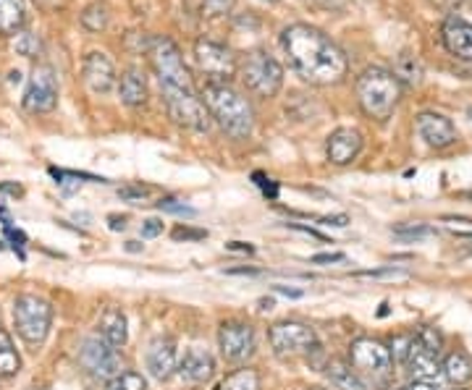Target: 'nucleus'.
Segmentation results:
<instances>
[{"instance_id":"7","label":"nucleus","mask_w":472,"mask_h":390,"mask_svg":"<svg viewBox=\"0 0 472 390\" xmlns=\"http://www.w3.org/2000/svg\"><path fill=\"white\" fill-rule=\"evenodd\" d=\"M161 95H163L166 111L177 126L200 131V134L210 129V113L200 100V95L194 92V87H161Z\"/></svg>"},{"instance_id":"47","label":"nucleus","mask_w":472,"mask_h":390,"mask_svg":"<svg viewBox=\"0 0 472 390\" xmlns=\"http://www.w3.org/2000/svg\"><path fill=\"white\" fill-rule=\"evenodd\" d=\"M347 223H350V218H347V215H326V218H320V225H334V228H344Z\"/></svg>"},{"instance_id":"52","label":"nucleus","mask_w":472,"mask_h":390,"mask_svg":"<svg viewBox=\"0 0 472 390\" xmlns=\"http://www.w3.org/2000/svg\"><path fill=\"white\" fill-rule=\"evenodd\" d=\"M108 228L111 230H123L126 228V218L123 215H108Z\"/></svg>"},{"instance_id":"51","label":"nucleus","mask_w":472,"mask_h":390,"mask_svg":"<svg viewBox=\"0 0 472 390\" xmlns=\"http://www.w3.org/2000/svg\"><path fill=\"white\" fill-rule=\"evenodd\" d=\"M0 194H13V197H21L24 189L19 183H0Z\"/></svg>"},{"instance_id":"60","label":"nucleus","mask_w":472,"mask_h":390,"mask_svg":"<svg viewBox=\"0 0 472 390\" xmlns=\"http://www.w3.org/2000/svg\"><path fill=\"white\" fill-rule=\"evenodd\" d=\"M29 390H51V388H29Z\"/></svg>"},{"instance_id":"14","label":"nucleus","mask_w":472,"mask_h":390,"mask_svg":"<svg viewBox=\"0 0 472 390\" xmlns=\"http://www.w3.org/2000/svg\"><path fill=\"white\" fill-rule=\"evenodd\" d=\"M221 356L232 364H244L255 354V328L249 323L229 320L218 328Z\"/></svg>"},{"instance_id":"63","label":"nucleus","mask_w":472,"mask_h":390,"mask_svg":"<svg viewBox=\"0 0 472 390\" xmlns=\"http://www.w3.org/2000/svg\"><path fill=\"white\" fill-rule=\"evenodd\" d=\"M310 390H320V388H310Z\"/></svg>"},{"instance_id":"12","label":"nucleus","mask_w":472,"mask_h":390,"mask_svg":"<svg viewBox=\"0 0 472 390\" xmlns=\"http://www.w3.org/2000/svg\"><path fill=\"white\" fill-rule=\"evenodd\" d=\"M79 362L82 367L98 378V380H111L121 372V356H118V348L108 346L100 335H90L82 340V348H79Z\"/></svg>"},{"instance_id":"18","label":"nucleus","mask_w":472,"mask_h":390,"mask_svg":"<svg viewBox=\"0 0 472 390\" xmlns=\"http://www.w3.org/2000/svg\"><path fill=\"white\" fill-rule=\"evenodd\" d=\"M177 375L186 386H205L216 375V362L205 348H189L177 364Z\"/></svg>"},{"instance_id":"2","label":"nucleus","mask_w":472,"mask_h":390,"mask_svg":"<svg viewBox=\"0 0 472 390\" xmlns=\"http://www.w3.org/2000/svg\"><path fill=\"white\" fill-rule=\"evenodd\" d=\"M200 100L210 113V121H216L224 134L232 139H249L255 131V108L252 103L234 90L232 84H218V82H205Z\"/></svg>"},{"instance_id":"40","label":"nucleus","mask_w":472,"mask_h":390,"mask_svg":"<svg viewBox=\"0 0 472 390\" xmlns=\"http://www.w3.org/2000/svg\"><path fill=\"white\" fill-rule=\"evenodd\" d=\"M171 236H174L177 241H202V238H208V230H202V228H189V225H177Z\"/></svg>"},{"instance_id":"42","label":"nucleus","mask_w":472,"mask_h":390,"mask_svg":"<svg viewBox=\"0 0 472 390\" xmlns=\"http://www.w3.org/2000/svg\"><path fill=\"white\" fill-rule=\"evenodd\" d=\"M5 236H8V241L13 244V249H19V257L24 260L21 246L27 244V233H24V230H19V228H13V225H5Z\"/></svg>"},{"instance_id":"34","label":"nucleus","mask_w":472,"mask_h":390,"mask_svg":"<svg viewBox=\"0 0 472 390\" xmlns=\"http://www.w3.org/2000/svg\"><path fill=\"white\" fill-rule=\"evenodd\" d=\"M150 186H142V183H129V186H121L118 189V197L123 199V202H131V205H142L147 197H150Z\"/></svg>"},{"instance_id":"21","label":"nucleus","mask_w":472,"mask_h":390,"mask_svg":"<svg viewBox=\"0 0 472 390\" xmlns=\"http://www.w3.org/2000/svg\"><path fill=\"white\" fill-rule=\"evenodd\" d=\"M405 364H407V370H410V375H413L414 380H433V378L441 375L438 354H433L430 348H425L417 338H414L413 346H410V354H407Z\"/></svg>"},{"instance_id":"54","label":"nucleus","mask_w":472,"mask_h":390,"mask_svg":"<svg viewBox=\"0 0 472 390\" xmlns=\"http://www.w3.org/2000/svg\"><path fill=\"white\" fill-rule=\"evenodd\" d=\"M405 390H436V386H433L430 380H414V383H410Z\"/></svg>"},{"instance_id":"61","label":"nucleus","mask_w":472,"mask_h":390,"mask_svg":"<svg viewBox=\"0 0 472 390\" xmlns=\"http://www.w3.org/2000/svg\"><path fill=\"white\" fill-rule=\"evenodd\" d=\"M268 3H279V0H268Z\"/></svg>"},{"instance_id":"48","label":"nucleus","mask_w":472,"mask_h":390,"mask_svg":"<svg viewBox=\"0 0 472 390\" xmlns=\"http://www.w3.org/2000/svg\"><path fill=\"white\" fill-rule=\"evenodd\" d=\"M289 228H295L299 233H307V236H312V238H320V241H328L320 230H315V228H310V225H296V223H287Z\"/></svg>"},{"instance_id":"3","label":"nucleus","mask_w":472,"mask_h":390,"mask_svg":"<svg viewBox=\"0 0 472 390\" xmlns=\"http://www.w3.org/2000/svg\"><path fill=\"white\" fill-rule=\"evenodd\" d=\"M354 90H357V103H359L362 113L367 118L383 123L397 111L405 87L399 84V79L389 68H383V66H367L357 76Z\"/></svg>"},{"instance_id":"6","label":"nucleus","mask_w":472,"mask_h":390,"mask_svg":"<svg viewBox=\"0 0 472 390\" xmlns=\"http://www.w3.org/2000/svg\"><path fill=\"white\" fill-rule=\"evenodd\" d=\"M13 325H16V333L21 335L24 343L35 346V348L43 346L48 333H51V325H53L51 301H45L40 296H32V293H21L13 301Z\"/></svg>"},{"instance_id":"31","label":"nucleus","mask_w":472,"mask_h":390,"mask_svg":"<svg viewBox=\"0 0 472 390\" xmlns=\"http://www.w3.org/2000/svg\"><path fill=\"white\" fill-rule=\"evenodd\" d=\"M236 8V0H202L200 3V16L205 21H216V19H226Z\"/></svg>"},{"instance_id":"41","label":"nucleus","mask_w":472,"mask_h":390,"mask_svg":"<svg viewBox=\"0 0 472 390\" xmlns=\"http://www.w3.org/2000/svg\"><path fill=\"white\" fill-rule=\"evenodd\" d=\"M252 178H255L257 186H263V191H265L268 199H279V183L276 181H271L265 173H252Z\"/></svg>"},{"instance_id":"43","label":"nucleus","mask_w":472,"mask_h":390,"mask_svg":"<svg viewBox=\"0 0 472 390\" xmlns=\"http://www.w3.org/2000/svg\"><path fill=\"white\" fill-rule=\"evenodd\" d=\"M161 233H163V221L150 218V221L142 223V236H145V238H155V236H161Z\"/></svg>"},{"instance_id":"49","label":"nucleus","mask_w":472,"mask_h":390,"mask_svg":"<svg viewBox=\"0 0 472 390\" xmlns=\"http://www.w3.org/2000/svg\"><path fill=\"white\" fill-rule=\"evenodd\" d=\"M226 249H229V252H244V254H255V246H252V244H244V241H232V244H226Z\"/></svg>"},{"instance_id":"57","label":"nucleus","mask_w":472,"mask_h":390,"mask_svg":"<svg viewBox=\"0 0 472 390\" xmlns=\"http://www.w3.org/2000/svg\"><path fill=\"white\" fill-rule=\"evenodd\" d=\"M260 304H263V309H271V307H273V299H263Z\"/></svg>"},{"instance_id":"62","label":"nucleus","mask_w":472,"mask_h":390,"mask_svg":"<svg viewBox=\"0 0 472 390\" xmlns=\"http://www.w3.org/2000/svg\"><path fill=\"white\" fill-rule=\"evenodd\" d=\"M454 390H468V388H454Z\"/></svg>"},{"instance_id":"44","label":"nucleus","mask_w":472,"mask_h":390,"mask_svg":"<svg viewBox=\"0 0 472 390\" xmlns=\"http://www.w3.org/2000/svg\"><path fill=\"white\" fill-rule=\"evenodd\" d=\"M347 257L342 254V252H328V254H315V257H310V262L312 265H331V262H344Z\"/></svg>"},{"instance_id":"56","label":"nucleus","mask_w":472,"mask_h":390,"mask_svg":"<svg viewBox=\"0 0 472 390\" xmlns=\"http://www.w3.org/2000/svg\"><path fill=\"white\" fill-rule=\"evenodd\" d=\"M126 249L129 252H142V244L139 241H126Z\"/></svg>"},{"instance_id":"5","label":"nucleus","mask_w":472,"mask_h":390,"mask_svg":"<svg viewBox=\"0 0 472 390\" xmlns=\"http://www.w3.org/2000/svg\"><path fill=\"white\" fill-rule=\"evenodd\" d=\"M145 53L150 58L153 74H155L161 87H194L192 84V74H189V68L184 63V56H181L178 45L171 37L150 35Z\"/></svg>"},{"instance_id":"22","label":"nucleus","mask_w":472,"mask_h":390,"mask_svg":"<svg viewBox=\"0 0 472 390\" xmlns=\"http://www.w3.org/2000/svg\"><path fill=\"white\" fill-rule=\"evenodd\" d=\"M100 338L114 346V348H121L126 346L129 340V328H126V315L118 309V307H108L100 317Z\"/></svg>"},{"instance_id":"39","label":"nucleus","mask_w":472,"mask_h":390,"mask_svg":"<svg viewBox=\"0 0 472 390\" xmlns=\"http://www.w3.org/2000/svg\"><path fill=\"white\" fill-rule=\"evenodd\" d=\"M446 230H452L454 236H472V221L470 218H454V215H446L444 218Z\"/></svg>"},{"instance_id":"1","label":"nucleus","mask_w":472,"mask_h":390,"mask_svg":"<svg viewBox=\"0 0 472 390\" xmlns=\"http://www.w3.org/2000/svg\"><path fill=\"white\" fill-rule=\"evenodd\" d=\"M281 48L287 53L289 68L304 84L334 87L342 84L350 74L347 53L318 27L289 24L281 29Z\"/></svg>"},{"instance_id":"4","label":"nucleus","mask_w":472,"mask_h":390,"mask_svg":"<svg viewBox=\"0 0 472 390\" xmlns=\"http://www.w3.org/2000/svg\"><path fill=\"white\" fill-rule=\"evenodd\" d=\"M236 74L241 76V84L249 95L260 100H273L284 90V66L271 56L268 51H249L239 60Z\"/></svg>"},{"instance_id":"53","label":"nucleus","mask_w":472,"mask_h":390,"mask_svg":"<svg viewBox=\"0 0 472 390\" xmlns=\"http://www.w3.org/2000/svg\"><path fill=\"white\" fill-rule=\"evenodd\" d=\"M276 291H279V293H284V296H289V299H302V291H299V288H289V285H276Z\"/></svg>"},{"instance_id":"28","label":"nucleus","mask_w":472,"mask_h":390,"mask_svg":"<svg viewBox=\"0 0 472 390\" xmlns=\"http://www.w3.org/2000/svg\"><path fill=\"white\" fill-rule=\"evenodd\" d=\"M21 370V356L11 340V335L0 331V380L3 378H13Z\"/></svg>"},{"instance_id":"11","label":"nucleus","mask_w":472,"mask_h":390,"mask_svg":"<svg viewBox=\"0 0 472 390\" xmlns=\"http://www.w3.org/2000/svg\"><path fill=\"white\" fill-rule=\"evenodd\" d=\"M350 364L357 375L386 378L394 367L389 346L375 338H357L350 346Z\"/></svg>"},{"instance_id":"36","label":"nucleus","mask_w":472,"mask_h":390,"mask_svg":"<svg viewBox=\"0 0 472 390\" xmlns=\"http://www.w3.org/2000/svg\"><path fill=\"white\" fill-rule=\"evenodd\" d=\"M394 233L399 238H407V241H417V238H425V236H433L436 230L430 225H397Z\"/></svg>"},{"instance_id":"25","label":"nucleus","mask_w":472,"mask_h":390,"mask_svg":"<svg viewBox=\"0 0 472 390\" xmlns=\"http://www.w3.org/2000/svg\"><path fill=\"white\" fill-rule=\"evenodd\" d=\"M326 378L334 390H367L365 383L359 380V375L352 370V364H347L342 359H331L326 364Z\"/></svg>"},{"instance_id":"33","label":"nucleus","mask_w":472,"mask_h":390,"mask_svg":"<svg viewBox=\"0 0 472 390\" xmlns=\"http://www.w3.org/2000/svg\"><path fill=\"white\" fill-rule=\"evenodd\" d=\"M413 340H414V335H410V333L394 335V338L389 340V354H391V362L405 364V359H407V354H410Z\"/></svg>"},{"instance_id":"10","label":"nucleus","mask_w":472,"mask_h":390,"mask_svg":"<svg viewBox=\"0 0 472 390\" xmlns=\"http://www.w3.org/2000/svg\"><path fill=\"white\" fill-rule=\"evenodd\" d=\"M21 105L29 113H53L59 108V76L53 66L40 63L32 68Z\"/></svg>"},{"instance_id":"35","label":"nucleus","mask_w":472,"mask_h":390,"mask_svg":"<svg viewBox=\"0 0 472 390\" xmlns=\"http://www.w3.org/2000/svg\"><path fill=\"white\" fill-rule=\"evenodd\" d=\"M414 338H417L425 348H430L433 354H441V348H444V335L438 333L436 328H430V325H422Z\"/></svg>"},{"instance_id":"24","label":"nucleus","mask_w":472,"mask_h":390,"mask_svg":"<svg viewBox=\"0 0 472 390\" xmlns=\"http://www.w3.org/2000/svg\"><path fill=\"white\" fill-rule=\"evenodd\" d=\"M444 378L454 386V388H465L472 380V359L465 351H454L444 359L441 364Z\"/></svg>"},{"instance_id":"46","label":"nucleus","mask_w":472,"mask_h":390,"mask_svg":"<svg viewBox=\"0 0 472 390\" xmlns=\"http://www.w3.org/2000/svg\"><path fill=\"white\" fill-rule=\"evenodd\" d=\"M436 8H441V11H446L449 16H452V11H457V8H462L468 0H430Z\"/></svg>"},{"instance_id":"15","label":"nucleus","mask_w":472,"mask_h":390,"mask_svg":"<svg viewBox=\"0 0 472 390\" xmlns=\"http://www.w3.org/2000/svg\"><path fill=\"white\" fill-rule=\"evenodd\" d=\"M414 131L420 134V139L433 147V150H446L452 144H457L460 134L457 126L452 123V118H446L444 113L422 111L414 118Z\"/></svg>"},{"instance_id":"9","label":"nucleus","mask_w":472,"mask_h":390,"mask_svg":"<svg viewBox=\"0 0 472 390\" xmlns=\"http://www.w3.org/2000/svg\"><path fill=\"white\" fill-rule=\"evenodd\" d=\"M268 340L271 348L279 359H296V356H307L315 346H318V335L310 325L304 323H276L268 328Z\"/></svg>"},{"instance_id":"37","label":"nucleus","mask_w":472,"mask_h":390,"mask_svg":"<svg viewBox=\"0 0 472 390\" xmlns=\"http://www.w3.org/2000/svg\"><path fill=\"white\" fill-rule=\"evenodd\" d=\"M158 210H163V213H171V215H186V218L197 215V210H194V207H189V205L178 202V199H174V197H166V199H161V202H158Z\"/></svg>"},{"instance_id":"55","label":"nucleus","mask_w":472,"mask_h":390,"mask_svg":"<svg viewBox=\"0 0 472 390\" xmlns=\"http://www.w3.org/2000/svg\"><path fill=\"white\" fill-rule=\"evenodd\" d=\"M229 276H257V270L252 268H234V270H226Z\"/></svg>"},{"instance_id":"20","label":"nucleus","mask_w":472,"mask_h":390,"mask_svg":"<svg viewBox=\"0 0 472 390\" xmlns=\"http://www.w3.org/2000/svg\"><path fill=\"white\" fill-rule=\"evenodd\" d=\"M116 90L121 103L129 105V108H142V105L147 103V98H150L147 79H145V74H142L137 66H131V68H126V71L121 74Z\"/></svg>"},{"instance_id":"45","label":"nucleus","mask_w":472,"mask_h":390,"mask_svg":"<svg viewBox=\"0 0 472 390\" xmlns=\"http://www.w3.org/2000/svg\"><path fill=\"white\" fill-rule=\"evenodd\" d=\"M40 11H45V13H59L66 8V3L68 0H32Z\"/></svg>"},{"instance_id":"16","label":"nucleus","mask_w":472,"mask_h":390,"mask_svg":"<svg viewBox=\"0 0 472 390\" xmlns=\"http://www.w3.org/2000/svg\"><path fill=\"white\" fill-rule=\"evenodd\" d=\"M441 43L449 51V56L457 60L472 63V24L462 16H446L441 24Z\"/></svg>"},{"instance_id":"58","label":"nucleus","mask_w":472,"mask_h":390,"mask_svg":"<svg viewBox=\"0 0 472 390\" xmlns=\"http://www.w3.org/2000/svg\"><path fill=\"white\" fill-rule=\"evenodd\" d=\"M468 118H470V123H472V105H470V111H468Z\"/></svg>"},{"instance_id":"26","label":"nucleus","mask_w":472,"mask_h":390,"mask_svg":"<svg viewBox=\"0 0 472 390\" xmlns=\"http://www.w3.org/2000/svg\"><path fill=\"white\" fill-rule=\"evenodd\" d=\"M79 24L92 32V35H100L108 29L111 24V5L106 0H92L90 5H84V11L79 13Z\"/></svg>"},{"instance_id":"27","label":"nucleus","mask_w":472,"mask_h":390,"mask_svg":"<svg viewBox=\"0 0 472 390\" xmlns=\"http://www.w3.org/2000/svg\"><path fill=\"white\" fill-rule=\"evenodd\" d=\"M402 87H417L422 82V63L413 53H402L394 60V71H391Z\"/></svg>"},{"instance_id":"17","label":"nucleus","mask_w":472,"mask_h":390,"mask_svg":"<svg viewBox=\"0 0 472 390\" xmlns=\"http://www.w3.org/2000/svg\"><path fill=\"white\" fill-rule=\"evenodd\" d=\"M145 364L150 370V375L158 380V383H166L177 375L178 354L174 338H155L145 354Z\"/></svg>"},{"instance_id":"19","label":"nucleus","mask_w":472,"mask_h":390,"mask_svg":"<svg viewBox=\"0 0 472 390\" xmlns=\"http://www.w3.org/2000/svg\"><path fill=\"white\" fill-rule=\"evenodd\" d=\"M362 152V134L357 129L342 126L326 139V158L334 166H350Z\"/></svg>"},{"instance_id":"29","label":"nucleus","mask_w":472,"mask_h":390,"mask_svg":"<svg viewBox=\"0 0 472 390\" xmlns=\"http://www.w3.org/2000/svg\"><path fill=\"white\" fill-rule=\"evenodd\" d=\"M218 390H263L260 388V375L252 367L236 370L232 375H226V380L218 386Z\"/></svg>"},{"instance_id":"59","label":"nucleus","mask_w":472,"mask_h":390,"mask_svg":"<svg viewBox=\"0 0 472 390\" xmlns=\"http://www.w3.org/2000/svg\"><path fill=\"white\" fill-rule=\"evenodd\" d=\"M3 249H5V244H3V241H0V252H3Z\"/></svg>"},{"instance_id":"23","label":"nucleus","mask_w":472,"mask_h":390,"mask_svg":"<svg viewBox=\"0 0 472 390\" xmlns=\"http://www.w3.org/2000/svg\"><path fill=\"white\" fill-rule=\"evenodd\" d=\"M27 24V3L24 0H0V40L19 35Z\"/></svg>"},{"instance_id":"30","label":"nucleus","mask_w":472,"mask_h":390,"mask_svg":"<svg viewBox=\"0 0 472 390\" xmlns=\"http://www.w3.org/2000/svg\"><path fill=\"white\" fill-rule=\"evenodd\" d=\"M13 48H16L19 56L24 58H40L43 56V51H45L40 35H35V32H19L16 40H13Z\"/></svg>"},{"instance_id":"50","label":"nucleus","mask_w":472,"mask_h":390,"mask_svg":"<svg viewBox=\"0 0 472 390\" xmlns=\"http://www.w3.org/2000/svg\"><path fill=\"white\" fill-rule=\"evenodd\" d=\"M318 8H326V11H339L344 8V0H312Z\"/></svg>"},{"instance_id":"32","label":"nucleus","mask_w":472,"mask_h":390,"mask_svg":"<svg viewBox=\"0 0 472 390\" xmlns=\"http://www.w3.org/2000/svg\"><path fill=\"white\" fill-rule=\"evenodd\" d=\"M106 390H147V380L139 372H118L116 378L108 380Z\"/></svg>"},{"instance_id":"8","label":"nucleus","mask_w":472,"mask_h":390,"mask_svg":"<svg viewBox=\"0 0 472 390\" xmlns=\"http://www.w3.org/2000/svg\"><path fill=\"white\" fill-rule=\"evenodd\" d=\"M192 56H194L197 68L208 76V82L232 84V79L236 76V68H239V60H236L232 48H226L221 43H213L208 37H200V40H194Z\"/></svg>"},{"instance_id":"13","label":"nucleus","mask_w":472,"mask_h":390,"mask_svg":"<svg viewBox=\"0 0 472 390\" xmlns=\"http://www.w3.org/2000/svg\"><path fill=\"white\" fill-rule=\"evenodd\" d=\"M82 82L95 98H108L118 84V74L114 60L103 51H90L82 60Z\"/></svg>"},{"instance_id":"38","label":"nucleus","mask_w":472,"mask_h":390,"mask_svg":"<svg viewBox=\"0 0 472 390\" xmlns=\"http://www.w3.org/2000/svg\"><path fill=\"white\" fill-rule=\"evenodd\" d=\"M357 278H375V280H394V278H407L405 270H397V268H383V270H362V273H354Z\"/></svg>"}]
</instances>
